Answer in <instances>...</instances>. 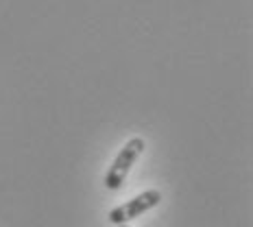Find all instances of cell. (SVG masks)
<instances>
[{"mask_svg": "<svg viewBox=\"0 0 253 227\" xmlns=\"http://www.w3.org/2000/svg\"><path fill=\"white\" fill-rule=\"evenodd\" d=\"M142 151H144V140L142 138H131L123 149H120L118 157L114 160V164L109 166L107 175H105V186H107V190H118L123 186L126 175H129V171H131V166H133L135 160L142 155Z\"/></svg>", "mask_w": 253, "mask_h": 227, "instance_id": "6da1fadb", "label": "cell"}, {"mask_svg": "<svg viewBox=\"0 0 253 227\" xmlns=\"http://www.w3.org/2000/svg\"><path fill=\"white\" fill-rule=\"evenodd\" d=\"M160 201H162L160 190H146V192L133 197L131 201L118 205V208H114L112 212H109V221H112L114 225H125V223H129V221L138 219L140 214L149 212V210L155 208Z\"/></svg>", "mask_w": 253, "mask_h": 227, "instance_id": "7a4b0ae2", "label": "cell"}, {"mask_svg": "<svg viewBox=\"0 0 253 227\" xmlns=\"http://www.w3.org/2000/svg\"><path fill=\"white\" fill-rule=\"evenodd\" d=\"M118 227H129V225H126V223H125V225H118Z\"/></svg>", "mask_w": 253, "mask_h": 227, "instance_id": "3957f363", "label": "cell"}]
</instances>
